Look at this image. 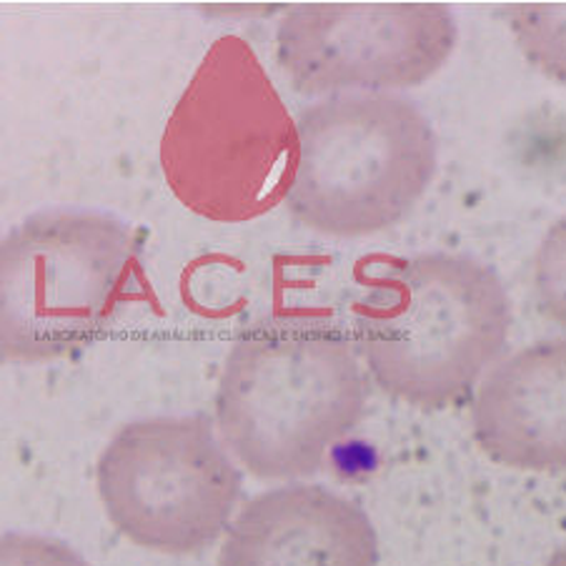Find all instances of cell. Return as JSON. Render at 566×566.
<instances>
[{"mask_svg":"<svg viewBox=\"0 0 566 566\" xmlns=\"http://www.w3.org/2000/svg\"><path fill=\"white\" fill-rule=\"evenodd\" d=\"M369 389L352 342L316 316H266L243 328L216 389V429L263 481L316 474L366 413Z\"/></svg>","mask_w":566,"mask_h":566,"instance_id":"cell-1","label":"cell"},{"mask_svg":"<svg viewBox=\"0 0 566 566\" xmlns=\"http://www.w3.org/2000/svg\"><path fill=\"white\" fill-rule=\"evenodd\" d=\"M509 328L504 283L461 253L386 263L354 301L356 348L374 381L423 411L464 399L504 352Z\"/></svg>","mask_w":566,"mask_h":566,"instance_id":"cell-2","label":"cell"},{"mask_svg":"<svg viewBox=\"0 0 566 566\" xmlns=\"http://www.w3.org/2000/svg\"><path fill=\"white\" fill-rule=\"evenodd\" d=\"M158 158L171 193L201 219L247 223L286 201L298 128L247 38L209 45L166 120Z\"/></svg>","mask_w":566,"mask_h":566,"instance_id":"cell-3","label":"cell"},{"mask_svg":"<svg viewBox=\"0 0 566 566\" xmlns=\"http://www.w3.org/2000/svg\"><path fill=\"white\" fill-rule=\"evenodd\" d=\"M148 296L140 239L108 213L49 209L0 243V354L49 364L86 352Z\"/></svg>","mask_w":566,"mask_h":566,"instance_id":"cell-4","label":"cell"},{"mask_svg":"<svg viewBox=\"0 0 566 566\" xmlns=\"http://www.w3.org/2000/svg\"><path fill=\"white\" fill-rule=\"evenodd\" d=\"M289 211L306 229L364 239L394 229L437 174L427 116L394 93H338L301 111Z\"/></svg>","mask_w":566,"mask_h":566,"instance_id":"cell-5","label":"cell"},{"mask_svg":"<svg viewBox=\"0 0 566 566\" xmlns=\"http://www.w3.org/2000/svg\"><path fill=\"white\" fill-rule=\"evenodd\" d=\"M98 496L124 539L146 552L198 554L229 532L241 471L206 417L120 427L96 464Z\"/></svg>","mask_w":566,"mask_h":566,"instance_id":"cell-6","label":"cell"},{"mask_svg":"<svg viewBox=\"0 0 566 566\" xmlns=\"http://www.w3.org/2000/svg\"><path fill=\"white\" fill-rule=\"evenodd\" d=\"M454 45V15L441 3L291 6L276 28V61L304 96L421 86Z\"/></svg>","mask_w":566,"mask_h":566,"instance_id":"cell-7","label":"cell"},{"mask_svg":"<svg viewBox=\"0 0 566 566\" xmlns=\"http://www.w3.org/2000/svg\"><path fill=\"white\" fill-rule=\"evenodd\" d=\"M379 536L369 514L316 484L256 494L223 536L219 566H376Z\"/></svg>","mask_w":566,"mask_h":566,"instance_id":"cell-8","label":"cell"},{"mask_svg":"<svg viewBox=\"0 0 566 566\" xmlns=\"http://www.w3.org/2000/svg\"><path fill=\"white\" fill-rule=\"evenodd\" d=\"M471 429L494 464L566 471V338L536 342L499 361L479 384Z\"/></svg>","mask_w":566,"mask_h":566,"instance_id":"cell-9","label":"cell"},{"mask_svg":"<svg viewBox=\"0 0 566 566\" xmlns=\"http://www.w3.org/2000/svg\"><path fill=\"white\" fill-rule=\"evenodd\" d=\"M506 21L524 59L566 86V3L506 6Z\"/></svg>","mask_w":566,"mask_h":566,"instance_id":"cell-10","label":"cell"},{"mask_svg":"<svg viewBox=\"0 0 566 566\" xmlns=\"http://www.w3.org/2000/svg\"><path fill=\"white\" fill-rule=\"evenodd\" d=\"M534 291L542 314L566 328V213L549 226L536 249Z\"/></svg>","mask_w":566,"mask_h":566,"instance_id":"cell-11","label":"cell"},{"mask_svg":"<svg viewBox=\"0 0 566 566\" xmlns=\"http://www.w3.org/2000/svg\"><path fill=\"white\" fill-rule=\"evenodd\" d=\"M0 566H91L69 544L49 536L8 532L0 542Z\"/></svg>","mask_w":566,"mask_h":566,"instance_id":"cell-12","label":"cell"},{"mask_svg":"<svg viewBox=\"0 0 566 566\" xmlns=\"http://www.w3.org/2000/svg\"><path fill=\"white\" fill-rule=\"evenodd\" d=\"M544 566H566V549L554 552V554L549 556V559H546Z\"/></svg>","mask_w":566,"mask_h":566,"instance_id":"cell-13","label":"cell"}]
</instances>
